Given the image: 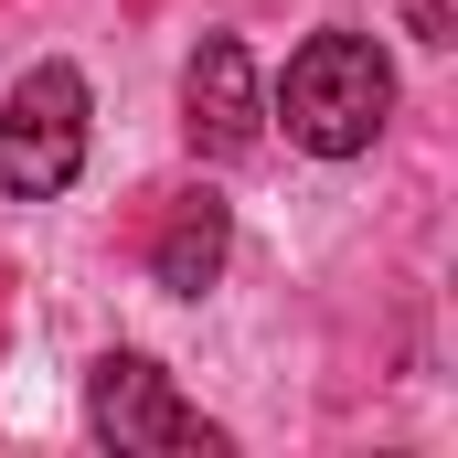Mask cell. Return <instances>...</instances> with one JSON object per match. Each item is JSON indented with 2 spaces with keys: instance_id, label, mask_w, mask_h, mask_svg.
<instances>
[{
  "instance_id": "obj_4",
  "label": "cell",
  "mask_w": 458,
  "mask_h": 458,
  "mask_svg": "<svg viewBox=\"0 0 458 458\" xmlns=\"http://www.w3.org/2000/svg\"><path fill=\"white\" fill-rule=\"evenodd\" d=\"M182 128H192V149L203 160H245L256 139H267V86H256V54L234 43V32H203L192 43V64H182Z\"/></svg>"
},
{
  "instance_id": "obj_2",
  "label": "cell",
  "mask_w": 458,
  "mask_h": 458,
  "mask_svg": "<svg viewBox=\"0 0 458 458\" xmlns=\"http://www.w3.org/2000/svg\"><path fill=\"white\" fill-rule=\"evenodd\" d=\"M86 427H97V448H117V458H192V448L214 458L225 448V427H214L203 405H182L149 352H97V362H86Z\"/></svg>"
},
{
  "instance_id": "obj_5",
  "label": "cell",
  "mask_w": 458,
  "mask_h": 458,
  "mask_svg": "<svg viewBox=\"0 0 458 458\" xmlns=\"http://www.w3.org/2000/svg\"><path fill=\"white\" fill-rule=\"evenodd\" d=\"M225 256H234V214L214 203V192H182L171 225L149 234V277H160L171 299H203V288L225 277Z\"/></svg>"
},
{
  "instance_id": "obj_6",
  "label": "cell",
  "mask_w": 458,
  "mask_h": 458,
  "mask_svg": "<svg viewBox=\"0 0 458 458\" xmlns=\"http://www.w3.org/2000/svg\"><path fill=\"white\" fill-rule=\"evenodd\" d=\"M405 32L416 43H458V0H405Z\"/></svg>"
},
{
  "instance_id": "obj_1",
  "label": "cell",
  "mask_w": 458,
  "mask_h": 458,
  "mask_svg": "<svg viewBox=\"0 0 458 458\" xmlns=\"http://www.w3.org/2000/svg\"><path fill=\"white\" fill-rule=\"evenodd\" d=\"M267 117H288V139L310 160H362L394 117V64L373 54V32H310L277 75Z\"/></svg>"
},
{
  "instance_id": "obj_3",
  "label": "cell",
  "mask_w": 458,
  "mask_h": 458,
  "mask_svg": "<svg viewBox=\"0 0 458 458\" xmlns=\"http://www.w3.org/2000/svg\"><path fill=\"white\" fill-rule=\"evenodd\" d=\"M86 171V75L75 64H32L0 97V192L11 203H54Z\"/></svg>"
}]
</instances>
